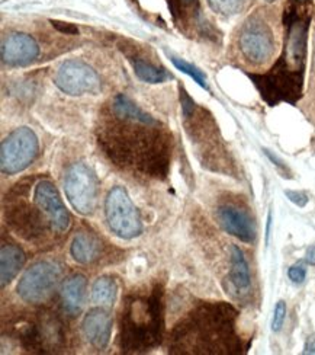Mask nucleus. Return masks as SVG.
Wrapping results in <instances>:
<instances>
[{
	"label": "nucleus",
	"mask_w": 315,
	"mask_h": 355,
	"mask_svg": "<svg viewBox=\"0 0 315 355\" xmlns=\"http://www.w3.org/2000/svg\"><path fill=\"white\" fill-rule=\"evenodd\" d=\"M105 216L112 233L121 239H134L143 233L140 211L123 187H114L105 200Z\"/></svg>",
	"instance_id": "20e7f679"
},
{
	"label": "nucleus",
	"mask_w": 315,
	"mask_h": 355,
	"mask_svg": "<svg viewBox=\"0 0 315 355\" xmlns=\"http://www.w3.org/2000/svg\"><path fill=\"white\" fill-rule=\"evenodd\" d=\"M99 182L93 171L84 164H73L64 175V192L69 202L79 214L95 210Z\"/></svg>",
	"instance_id": "0eeeda50"
},
{
	"label": "nucleus",
	"mask_w": 315,
	"mask_h": 355,
	"mask_svg": "<svg viewBox=\"0 0 315 355\" xmlns=\"http://www.w3.org/2000/svg\"><path fill=\"white\" fill-rule=\"evenodd\" d=\"M267 3H273V2H276V0H266Z\"/></svg>",
	"instance_id": "c756f323"
},
{
	"label": "nucleus",
	"mask_w": 315,
	"mask_h": 355,
	"mask_svg": "<svg viewBox=\"0 0 315 355\" xmlns=\"http://www.w3.org/2000/svg\"><path fill=\"white\" fill-rule=\"evenodd\" d=\"M2 62L8 66H26L39 55L37 41L28 34L13 33L2 42Z\"/></svg>",
	"instance_id": "f8f14e48"
},
{
	"label": "nucleus",
	"mask_w": 315,
	"mask_h": 355,
	"mask_svg": "<svg viewBox=\"0 0 315 355\" xmlns=\"http://www.w3.org/2000/svg\"><path fill=\"white\" fill-rule=\"evenodd\" d=\"M60 277H62V268L58 263L53 261L35 262L19 279L17 293L26 303H47L53 297Z\"/></svg>",
	"instance_id": "423d86ee"
},
{
	"label": "nucleus",
	"mask_w": 315,
	"mask_h": 355,
	"mask_svg": "<svg viewBox=\"0 0 315 355\" xmlns=\"http://www.w3.org/2000/svg\"><path fill=\"white\" fill-rule=\"evenodd\" d=\"M246 0H208V5L222 17H233L243 9Z\"/></svg>",
	"instance_id": "aec40b11"
},
{
	"label": "nucleus",
	"mask_w": 315,
	"mask_h": 355,
	"mask_svg": "<svg viewBox=\"0 0 315 355\" xmlns=\"http://www.w3.org/2000/svg\"><path fill=\"white\" fill-rule=\"evenodd\" d=\"M288 277L289 279L292 281V283L295 284H301L304 283V279L307 277V270L305 266L303 263H296V265H292L289 271H288Z\"/></svg>",
	"instance_id": "5701e85b"
},
{
	"label": "nucleus",
	"mask_w": 315,
	"mask_h": 355,
	"mask_svg": "<svg viewBox=\"0 0 315 355\" xmlns=\"http://www.w3.org/2000/svg\"><path fill=\"white\" fill-rule=\"evenodd\" d=\"M285 318H287V303L283 300H279L275 306V313L272 320V329L273 332H279L285 323Z\"/></svg>",
	"instance_id": "4be33fe9"
},
{
	"label": "nucleus",
	"mask_w": 315,
	"mask_h": 355,
	"mask_svg": "<svg viewBox=\"0 0 315 355\" xmlns=\"http://www.w3.org/2000/svg\"><path fill=\"white\" fill-rule=\"evenodd\" d=\"M116 294H118V286L115 283V279L111 277H100L93 284L92 300L98 306L111 307L116 300Z\"/></svg>",
	"instance_id": "a211bd4d"
},
{
	"label": "nucleus",
	"mask_w": 315,
	"mask_h": 355,
	"mask_svg": "<svg viewBox=\"0 0 315 355\" xmlns=\"http://www.w3.org/2000/svg\"><path fill=\"white\" fill-rule=\"evenodd\" d=\"M163 331L161 290L132 295L121 313V348L124 352H145L160 343Z\"/></svg>",
	"instance_id": "7ed1b4c3"
},
{
	"label": "nucleus",
	"mask_w": 315,
	"mask_h": 355,
	"mask_svg": "<svg viewBox=\"0 0 315 355\" xmlns=\"http://www.w3.org/2000/svg\"><path fill=\"white\" fill-rule=\"evenodd\" d=\"M193 3H197V0H169V6L174 15L182 13V6H192Z\"/></svg>",
	"instance_id": "a878e982"
},
{
	"label": "nucleus",
	"mask_w": 315,
	"mask_h": 355,
	"mask_svg": "<svg viewBox=\"0 0 315 355\" xmlns=\"http://www.w3.org/2000/svg\"><path fill=\"white\" fill-rule=\"evenodd\" d=\"M285 196H287L298 207H305L309 201L308 196L301 191H285Z\"/></svg>",
	"instance_id": "393cba45"
},
{
	"label": "nucleus",
	"mask_w": 315,
	"mask_h": 355,
	"mask_svg": "<svg viewBox=\"0 0 315 355\" xmlns=\"http://www.w3.org/2000/svg\"><path fill=\"white\" fill-rule=\"evenodd\" d=\"M172 63H173L180 71H183L185 75H188L189 78H192L201 87L208 89L206 76L204 75V73H202L198 67H195L193 64H190V63L182 60V58H177V57H172Z\"/></svg>",
	"instance_id": "412c9836"
},
{
	"label": "nucleus",
	"mask_w": 315,
	"mask_h": 355,
	"mask_svg": "<svg viewBox=\"0 0 315 355\" xmlns=\"http://www.w3.org/2000/svg\"><path fill=\"white\" fill-rule=\"evenodd\" d=\"M33 201L48 217L55 234H63L69 230L71 225V217L53 182L47 180L37 182L34 187Z\"/></svg>",
	"instance_id": "9d476101"
},
{
	"label": "nucleus",
	"mask_w": 315,
	"mask_h": 355,
	"mask_svg": "<svg viewBox=\"0 0 315 355\" xmlns=\"http://www.w3.org/2000/svg\"><path fill=\"white\" fill-rule=\"evenodd\" d=\"M219 226L238 241L251 243L256 239V225L251 214L235 204H224L217 210Z\"/></svg>",
	"instance_id": "9b49d317"
},
{
	"label": "nucleus",
	"mask_w": 315,
	"mask_h": 355,
	"mask_svg": "<svg viewBox=\"0 0 315 355\" xmlns=\"http://www.w3.org/2000/svg\"><path fill=\"white\" fill-rule=\"evenodd\" d=\"M82 329L90 345L96 349L107 348L112 334V318L108 310L102 306L89 310L83 319Z\"/></svg>",
	"instance_id": "ddd939ff"
},
{
	"label": "nucleus",
	"mask_w": 315,
	"mask_h": 355,
	"mask_svg": "<svg viewBox=\"0 0 315 355\" xmlns=\"http://www.w3.org/2000/svg\"><path fill=\"white\" fill-rule=\"evenodd\" d=\"M100 252H102V243L95 234L80 232L74 236L70 246V254L76 262L83 265L92 263L96 259H99Z\"/></svg>",
	"instance_id": "dca6fc26"
},
{
	"label": "nucleus",
	"mask_w": 315,
	"mask_h": 355,
	"mask_svg": "<svg viewBox=\"0 0 315 355\" xmlns=\"http://www.w3.org/2000/svg\"><path fill=\"white\" fill-rule=\"evenodd\" d=\"M132 67H134L135 75H137L143 82H147V83H163V82H166L169 78H172L164 69H159L153 64L140 60V58L138 60L132 62Z\"/></svg>",
	"instance_id": "6ab92c4d"
},
{
	"label": "nucleus",
	"mask_w": 315,
	"mask_h": 355,
	"mask_svg": "<svg viewBox=\"0 0 315 355\" xmlns=\"http://www.w3.org/2000/svg\"><path fill=\"white\" fill-rule=\"evenodd\" d=\"M270 227H272V211H269V214H267V227H266V245L269 243V238H270Z\"/></svg>",
	"instance_id": "c85d7f7f"
},
{
	"label": "nucleus",
	"mask_w": 315,
	"mask_h": 355,
	"mask_svg": "<svg viewBox=\"0 0 315 355\" xmlns=\"http://www.w3.org/2000/svg\"><path fill=\"white\" fill-rule=\"evenodd\" d=\"M238 47L251 64H264L275 54V37L270 26L259 17H250L242 26Z\"/></svg>",
	"instance_id": "6e6552de"
},
{
	"label": "nucleus",
	"mask_w": 315,
	"mask_h": 355,
	"mask_svg": "<svg viewBox=\"0 0 315 355\" xmlns=\"http://www.w3.org/2000/svg\"><path fill=\"white\" fill-rule=\"evenodd\" d=\"M39 150L38 137L33 128L13 130L0 147V169L5 175L24 172L35 160Z\"/></svg>",
	"instance_id": "39448f33"
},
{
	"label": "nucleus",
	"mask_w": 315,
	"mask_h": 355,
	"mask_svg": "<svg viewBox=\"0 0 315 355\" xmlns=\"http://www.w3.org/2000/svg\"><path fill=\"white\" fill-rule=\"evenodd\" d=\"M235 310L227 304H201L180 319L170 336L172 354L237 352L230 345L235 339Z\"/></svg>",
	"instance_id": "f03ea898"
},
{
	"label": "nucleus",
	"mask_w": 315,
	"mask_h": 355,
	"mask_svg": "<svg viewBox=\"0 0 315 355\" xmlns=\"http://www.w3.org/2000/svg\"><path fill=\"white\" fill-rule=\"evenodd\" d=\"M305 259L309 265H315V245L309 246L307 249V254H305Z\"/></svg>",
	"instance_id": "cd10ccee"
},
{
	"label": "nucleus",
	"mask_w": 315,
	"mask_h": 355,
	"mask_svg": "<svg viewBox=\"0 0 315 355\" xmlns=\"http://www.w3.org/2000/svg\"><path fill=\"white\" fill-rule=\"evenodd\" d=\"M87 281L82 274H76L67 278L62 288V299L64 310L69 315H79L86 302Z\"/></svg>",
	"instance_id": "4468645a"
},
{
	"label": "nucleus",
	"mask_w": 315,
	"mask_h": 355,
	"mask_svg": "<svg viewBox=\"0 0 315 355\" xmlns=\"http://www.w3.org/2000/svg\"><path fill=\"white\" fill-rule=\"evenodd\" d=\"M51 25L57 29V31L63 33L66 35H78L79 28L70 22H62V21H51Z\"/></svg>",
	"instance_id": "b1692460"
},
{
	"label": "nucleus",
	"mask_w": 315,
	"mask_h": 355,
	"mask_svg": "<svg viewBox=\"0 0 315 355\" xmlns=\"http://www.w3.org/2000/svg\"><path fill=\"white\" fill-rule=\"evenodd\" d=\"M54 83L60 91L71 96H80L84 94L95 95L100 89L98 73L80 60H67L62 63L55 73Z\"/></svg>",
	"instance_id": "1a4fd4ad"
},
{
	"label": "nucleus",
	"mask_w": 315,
	"mask_h": 355,
	"mask_svg": "<svg viewBox=\"0 0 315 355\" xmlns=\"http://www.w3.org/2000/svg\"><path fill=\"white\" fill-rule=\"evenodd\" d=\"M303 354H312V355H315V336H309L307 339Z\"/></svg>",
	"instance_id": "bb28decb"
},
{
	"label": "nucleus",
	"mask_w": 315,
	"mask_h": 355,
	"mask_svg": "<svg viewBox=\"0 0 315 355\" xmlns=\"http://www.w3.org/2000/svg\"><path fill=\"white\" fill-rule=\"evenodd\" d=\"M26 261L25 252L13 243H3L0 249V283L2 287L9 284L10 281L19 274Z\"/></svg>",
	"instance_id": "2eb2a0df"
},
{
	"label": "nucleus",
	"mask_w": 315,
	"mask_h": 355,
	"mask_svg": "<svg viewBox=\"0 0 315 355\" xmlns=\"http://www.w3.org/2000/svg\"><path fill=\"white\" fill-rule=\"evenodd\" d=\"M230 281L234 286V288L238 293H246L250 288L251 277L249 263L246 261V257L243 250L238 246L231 248V271H230Z\"/></svg>",
	"instance_id": "f3484780"
},
{
	"label": "nucleus",
	"mask_w": 315,
	"mask_h": 355,
	"mask_svg": "<svg viewBox=\"0 0 315 355\" xmlns=\"http://www.w3.org/2000/svg\"><path fill=\"white\" fill-rule=\"evenodd\" d=\"M170 136L154 116L125 95H116L99 127V144L116 166L145 176H166Z\"/></svg>",
	"instance_id": "f257e3e1"
}]
</instances>
